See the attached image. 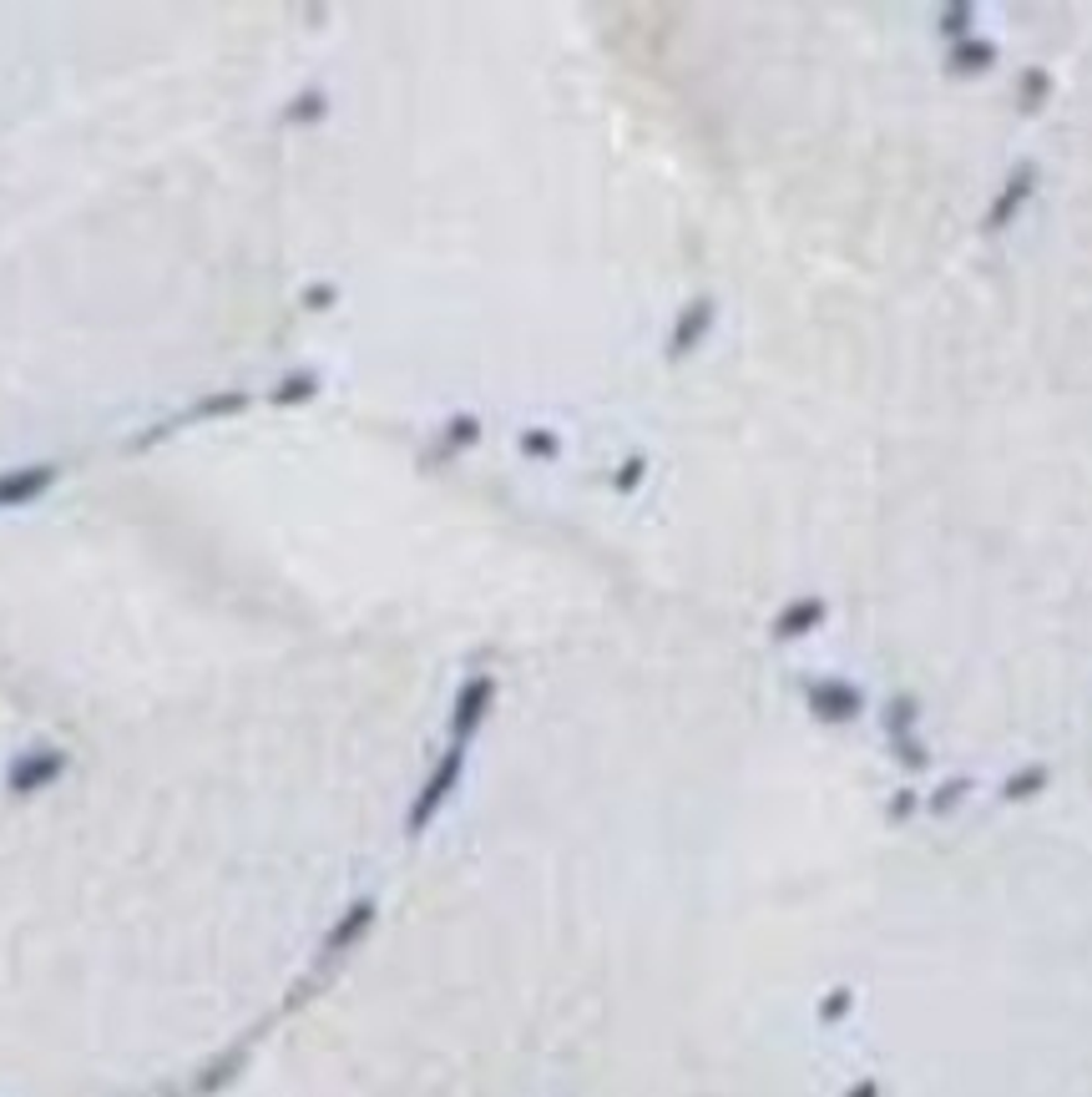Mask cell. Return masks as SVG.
I'll use <instances>...</instances> for the list:
<instances>
[{"label":"cell","mask_w":1092,"mask_h":1097,"mask_svg":"<svg viewBox=\"0 0 1092 1097\" xmlns=\"http://www.w3.org/2000/svg\"><path fill=\"white\" fill-rule=\"evenodd\" d=\"M486 693H491V683H486V678H481V683H470V688H466V698H461V718H456V729H461V734H466L470 723L481 718V704H486Z\"/></svg>","instance_id":"277c9868"},{"label":"cell","mask_w":1092,"mask_h":1097,"mask_svg":"<svg viewBox=\"0 0 1092 1097\" xmlns=\"http://www.w3.org/2000/svg\"><path fill=\"white\" fill-rule=\"evenodd\" d=\"M61 769H66V753L61 748H31V753H21L10 764V789L16 794H36L51 779H61Z\"/></svg>","instance_id":"6da1fadb"},{"label":"cell","mask_w":1092,"mask_h":1097,"mask_svg":"<svg viewBox=\"0 0 1092 1097\" xmlns=\"http://www.w3.org/2000/svg\"><path fill=\"white\" fill-rule=\"evenodd\" d=\"M309 394H313V380L309 375H294V380H283L273 390V405H294V400H309Z\"/></svg>","instance_id":"5b68a950"},{"label":"cell","mask_w":1092,"mask_h":1097,"mask_svg":"<svg viewBox=\"0 0 1092 1097\" xmlns=\"http://www.w3.org/2000/svg\"><path fill=\"white\" fill-rule=\"evenodd\" d=\"M51 481H56V466H16L0 475V506H26V501H36V496H46L51 491Z\"/></svg>","instance_id":"7a4b0ae2"},{"label":"cell","mask_w":1092,"mask_h":1097,"mask_svg":"<svg viewBox=\"0 0 1092 1097\" xmlns=\"http://www.w3.org/2000/svg\"><path fill=\"white\" fill-rule=\"evenodd\" d=\"M228 410H243V394H218L202 405V415H228Z\"/></svg>","instance_id":"8992f818"},{"label":"cell","mask_w":1092,"mask_h":1097,"mask_svg":"<svg viewBox=\"0 0 1092 1097\" xmlns=\"http://www.w3.org/2000/svg\"><path fill=\"white\" fill-rule=\"evenodd\" d=\"M456 774H461V753H451V759H445V764H440V774H435V779L426 784V794H420V810H415V829H420V824L430 820V810H435V804H440V799H445V789H451V784H456Z\"/></svg>","instance_id":"3957f363"}]
</instances>
